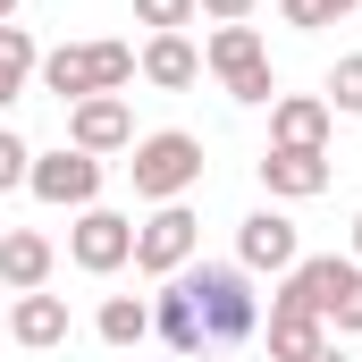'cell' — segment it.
Segmentation results:
<instances>
[{"label":"cell","instance_id":"27","mask_svg":"<svg viewBox=\"0 0 362 362\" xmlns=\"http://www.w3.org/2000/svg\"><path fill=\"white\" fill-rule=\"evenodd\" d=\"M8 17H17V0H0V25H8Z\"/></svg>","mask_w":362,"mask_h":362},{"label":"cell","instance_id":"8","mask_svg":"<svg viewBox=\"0 0 362 362\" xmlns=\"http://www.w3.org/2000/svg\"><path fill=\"white\" fill-rule=\"evenodd\" d=\"M68 144H76V152H93V160H101V152H127V144H135V118H127V101H118V93L68 101Z\"/></svg>","mask_w":362,"mask_h":362},{"label":"cell","instance_id":"7","mask_svg":"<svg viewBox=\"0 0 362 362\" xmlns=\"http://www.w3.org/2000/svg\"><path fill=\"white\" fill-rule=\"evenodd\" d=\"M25 185L42 194V202H59V211H93L101 202V160L93 152H34V169H25Z\"/></svg>","mask_w":362,"mask_h":362},{"label":"cell","instance_id":"5","mask_svg":"<svg viewBox=\"0 0 362 362\" xmlns=\"http://www.w3.org/2000/svg\"><path fill=\"white\" fill-rule=\"evenodd\" d=\"M194 245H202V219L185 211V202H160L144 228H135V270L144 278H177L194 262Z\"/></svg>","mask_w":362,"mask_h":362},{"label":"cell","instance_id":"4","mask_svg":"<svg viewBox=\"0 0 362 362\" xmlns=\"http://www.w3.org/2000/svg\"><path fill=\"white\" fill-rule=\"evenodd\" d=\"M202 59H211V76L228 85V101H278L270 51H262V34H253V25H219Z\"/></svg>","mask_w":362,"mask_h":362},{"label":"cell","instance_id":"11","mask_svg":"<svg viewBox=\"0 0 362 362\" xmlns=\"http://www.w3.org/2000/svg\"><path fill=\"white\" fill-rule=\"evenodd\" d=\"M262 185H270L278 202H312V194H329V152H262Z\"/></svg>","mask_w":362,"mask_h":362},{"label":"cell","instance_id":"19","mask_svg":"<svg viewBox=\"0 0 362 362\" xmlns=\"http://www.w3.org/2000/svg\"><path fill=\"white\" fill-rule=\"evenodd\" d=\"M329 337H362V262L346 253V278L329 295Z\"/></svg>","mask_w":362,"mask_h":362},{"label":"cell","instance_id":"14","mask_svg":"<svg viewBox=\"0 0 362 362\" xmlns=\"http://www.w3.org/2000/svg\"><path fill=\"white\" fill-rule=\"evenodd\" d=\"M329 346V320L320 312H303V303H270V354L278 362H303Z\"/></svg>","mask_w":362,"mask_h":362},{"label":"cell","instance_id":"23","mask_svg":"<svg viewBox=\"0 0 362 362\" xmlns=\"http://www.w3.org/2000/svg\"><path fill=\"white\" fill-rule=\"evenodd\" d=\"M25 169H34L25 135H8V127H0V194H8V185H25Z\"/></svg>","mask_w":362,"mask_h":362},{"label":"cell","instance_id":"12","mask_svg":"<svg viewBox=\"0 0 362 362\" xmlns=\"http://www.w3.org/2000/svg\"><path fill=\"white\" fill-rule=\"evenodd\" d=\"M42 278H51V236L8 228V236H0V286H8V295H34Z\"/></svg>","mask_w":362,"mask_h":362},{"label":"cell","instance_id":"3","mask_svg":"<svg viewBox=\"0 0 362 362\" xmlns=\"http://www.w3.org/2000/svg\"><path fill=\"white\" fill-rule=\"evenodd\" d=\"M127 177H135V194H144L152 211H160V202H185V194L202 185V144L177 135V127H160V135H144V144H135Z\"/></svg>","mask_w":362,"mask_h":362},{"label":"cell","instance_id":"10","mask_svg":"<svg viewBox=\"0 0 362 362\" xmlns=\"http://www.w3.org/2000/svg\"><path fill=\"white\" fill-rule=\"evenodd\" d=\"M236 262H245V270H295V262H303L295 219H286V211H253V219L236 228Z\"/></svg>","mask_w":362,"mask_h":362},{"label":"cell","instance_id":"6","mask_svg":"<svg viewBox=\"0 0 362 362\" xmlns=\"http://www.w3.org/2000/svg\"><path fill=\"white\" fill-rule=\"evenodd\" d=\"M68 262L76 270H93V278H110V270H127L135 262V219L127 211H76V228H68Z\"/></svg>","mask_w":362,"mask_h":362},{"label":"cell","instance_id":"16","mask_svg":"<svg viewBox=\"0 0 362 362\" xmlns=\"http://www.w3.org/2000/svg\"><path fill=\"white\" fill-rule=\"evenodd\" d=\"M8 337H17V346H34V354H42V346H59V337H68V303H59V295H42V286H34V295H17Z\"/></svg>","mask_w":362,"mask_h":362},{"label":"cell","instance_id":"21","mask_svg":"<svg viewBox=\"0 0 362 362\" xmlns=\"http://www.w3.org/2000/svg\"><path fill=\"white\" fill-rule=\"evenodd\" d=\"M346 8H362V0H278V17H286V25H303V34H320V25H337Z\"/></svg>","mask_w":362,"mask_h":362},{"label":"cell","instance_id":"2","mask_svg":"<svg viewBox=\"0 0 362 362\" xmlns=\"http://www.w3.org/2000/svg\"><path fill=\"white\" fill-rule=\"evenodd\" d=\"M42 93H59V101H93V93H127L135 85V51L127 42H59V51H42Z\"/></svg>","mask_w":362,"mask_h":362},{"label":"cell","instance_id":"13","mask_svg":"<svg viewBox=\"0 0 362 362\" xmlns=\"http://www.w3.org/2000/svg\"><path fill=\"white\" fill-rule=\"evenodd\" d=\"M152 337H169L177 354H211L202 346V320H194V295H185L177 278H160V295H152Z\"/></svg>","mask_w":362,"mask_h":362},{"label":"cell","instance_id":"20","mask_svg":"<svg viewBox=\"0 0 362 362\" xmlns=\"http://www.w3.org/2000/svg\"><path fill=\"white\" fill-rule=\"evenodd\" d=\"M329 110H346V118H362V51H346L337 68H329V93H320Z\"/></svg>","mask_w":362,"mask_h":362},{"label":"cell","instance_id":"1","mask_svg":"<svg viewBox=\"0 0 362 362\" xmlns=\"http://www.w3.org/2000/svg\"><path fill=\"white\" fill-rule=\"evenodd\" d=\"M177 286L194 295V320H202V346H245L253 329H262V295H253V278L245 262H185Z\"/></svg>","mask_w":362,"mask_h":362},{"label":"cell","instance_id":"22","mask_svg":"<svg viewBox=\"0 0 362 362\" xmlns=\"http://www.w3.org/2000/svg\"><path fill=\"white\" fill-rule=\"evenodd\" d=\"M135 17H144L152 34H185V25H194V0H135Z\"/></svg>","mask_w":362,"mask_h":362},{"label":"cell","instance_id":"18","mask_svg":"<svg viewBox=\"0 0 362 362\" xmlns=\"http://www.w3.org/2000/svg\"><path fill=\"white\" fill-rule=\"evenodd\" d=\"M93 329H101V346H144V337H152V303H144V295H110Z\"/></svg>","mask_w":362,"mask_h":362},{"label":"cell","instance_id":"24","mask_svg":"<svg viewBox=\"0 0 362 362\" xmlns=\"http://www.w3.org/2000/svg\"><path fill=\"white\" fill-rule=\"evenodd\" d=\"M194 8H211L219 25H245V17H253V0H194Z\"/></svg>","mask_w":362,"mask_h":362},{"label":"cell","instance_id":"25","mask_svg":"<svg viewBox=\"0 0 362 362\" xmlns=\"http://www.w3.org/2000/svg\"><path fill=\"white\" fill-rule=\"evenodd\" d=\"M303 362H346V354H337V337H329V346H320V354H303Z\"/></svg>","mask_w":362,"mask_h":362},{"label":"cell","instance_id":"15","mask_svg":"<svg viewBox=\"0 0 362 362\" xmlns=\"http://www.w3.org/2000/svg\"><path fill=\"white\" fill-rule=\"evenodd\" d=\"M135 68H144V76H152V85H160V93H185V85H194V76H202V51H194L185 34H152Z\"/></svg>","mask_w":362,"mask_h":362},{"label":"cell","instance_id":"9","mask_svg":"<svg viewBox=\"0 0 362 362\" xmlns=\"http://www.w3.org/2000/svg\"><path fill=\"white\" fill-rule=\"evenodd\" d=\"M329 101L320 93H278L270 101V144L278 152H329Z\"/></svg>","mask_w":362,"mask_h":362},{"label":"cell","instance_id":"26","mask_svg":"<svg viewBox=\"0 0 362 362\" xmlns=\"http://www.w3.org/2000/svg\"><path fill=\"white\" fill-rule=\"evenodd\" d=\"M354 262H362V211H354Z\"/></svg>","mask_w":362,"mask_h":362},{"label":"cell","instance_id":"17","mask_svg":"<svg viewBox=\"0 0 362 362\" xmlns=\"http://www.w3.org/2000/svg\"><path fill=\"white\" fill-rule=\"evenodd\" d=\"M34 68H42V51H34V34H25V25H0V110H8L17 93L34 85Z\"/></svg>","mask_w":362,"mask_h":362}]
</instances>
